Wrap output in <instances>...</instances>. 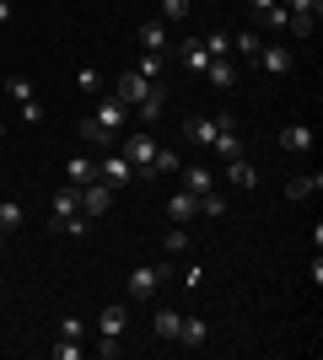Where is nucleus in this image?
I'll return each mask as SVG.
<instances>
[{"mask_svg": "<svg viewBox=\"0 0 323 360\" xmlns=\"http://www.w3.org/2000/svg\"><path fill=\"white\" fill-rule=\"evenodd\" d=\"M178 167H184V156H178V150L156 146V156H151V178H162V172H178Z\"/></svg>", "mask_w": 323, "mask_h": 360, "instance_id": "nucleus-26", "label": "nucleus"}, {"mask_svg": "<svg viewBox=\"0 0 323 360\" xmlns=\"http://www.w3.org/2000/svg\"><path fill=\"white\" fill-rule=\"evenodd\" d=\"M162 253H189V231L184 226H172L167 237H162Z\"/></svg>", "mask_w": 323, "mask_h": 360, "instance_id": "nucleus-33", "label": "nucleus"}, {"mask_svg": "<svg viewBox=\"0 0 323 360\" xmlns=\"http://www.w3.org/2000/svg\"><path fill=\"white\" fill-rule=\"evenodd\" d=\"M124 323H129V307H119V301H108L103 312H97V328H103L108 339H119V333H124Z\"/></svg>", "mask_w": 323, "mask_h": 360, "instance_id": "nucleus-15", "label": "nucleus"}, {"mask_svg": "<svg viewBox=\"0 0 323 360\" xmlns=\"http://www.w3.org/2000/svg\"><path fill=\"white\" fill-rule=\"evenodd\" d=\"M6 91H11V103H16V108L32 103V81H27V75H11V81H6Z\"/></svg>", "mask_w": 323, "mask_h": 360, "instance_id": "nucleus-32", "label": "nucleus"}, {"mask_svg": "<svg viewBox=\"0 0 323 360\" xmlns=\"http://www.w3.org/2000/svg\"><path fill=\"white\" fill-rule=\"evenodd\" d=\"M97 178H103V183H108V188H113V194H119V188H124V183H129V178H135V167H129V162H124V156H119V150H103V162H97Z\"/></svg>", "mask_w": 323, "mask_h": 360, "instance_id": "nucleus-5", "label": "nucleus"}, {"mask_svg": "<svg viewBox=\"0 0 323 360\" xmlns=\"http://www.w3.org/2000/svg\"><path fill=\"white\" fill-rule=\"evenodd\" d=\"M6 22H11V0H0V27H6Z\"/></svg>", "mask_w": 323, "mask_h": 360, "instance_id": "nucleus-45", "label": "nucleus"}, {"mask_svg": "<svg viewBox=\"0 0 323 360\" xmlns=\"http://www.w3.org/2000/svg\"><path fill=\"white\" fill-rule=\"evenodd\" d=\"M312 27H318V16H296V11H291V27H286V38H296V44H302V38H312Z\"/></svg>", "mask_w": 323, "mask_h": 360, "instance_id": "nucleus-31", "label": "nucleus"}, {"mask_svg": "<svg viewBox=\"0 0 323 360\" xmlns=\"http://www.w3.org/2000/svg\"><path fill=\"white\" fill-rule=\"evenodd\" d=\"M60 339H87V323H81V317H65V323H60Z\"/></svg>", "mask_w": 323, "mask_h": 360, "instance_id": "nucleus-37", "label": "nucleus"}, {"mask_svg": "<svg viewBox=\"0 0 323 360\" xmlns=\"http://www.w3.org/2000/svg\"><path fill=\"white\" fill-rule=\"evenodd\" d=\"M167 280H178V264H172V258H162V264H140V269L129 274V296H135V301H151Z\"/></svg>", "mask_w": 323, "mask_h": 360, "instance_id": "nucleus-2", "label": "nucleus"}, {"mask_svg": "<svg viewBox=\"0 0 323 360\" xmlns=\"http://www.w3.org/2000/svg\"><path fill=\"white\" fill-rule=\"evenodd\" d=\"M76 86H81V91H103V81H97V70H81Z\"/></svg>", "mask_w": 323, "mask_h": 360, "instance_id": "nucleus-42", "label": "nucleus"}, {"mask_svg": "<svg viewBox=\"0 0 323 360\" xmlns=\"http://www.w3.org/2000/svg\"><path fill=\"white\" fill-rule=\"evenodd\" d=\"M76 135H81V146H87V150H113V140H119V135H108L97 119H81Z\"/></svg>", "mask_w": 323, "mask_h": 360, "instance_id": "nucleus-11", "label": "nucleus"}, {"mask_svg": "<svg viewBox=\"0 0 323 360\" xmlns=\"http://www.w3.org/2000/svg\"><path fill=\"white\" fill-rule=\"evenodd\" d=\"M0 248H6V231H0Z\"/></svg>", "mask_w": 323, "mask_h": 360, "instance_id": "nucleus-48", "label": "nucleus"}, {"mask_svg": "<svg viewBox=\"0 0 323 360\" xmlns=\"http://www.w3.org/2000/svg\"><path fill=\"white\" fill-rule=\"evenodd\" d=\"M92 119L103 124L108 135H119V129H124V119H129V108H124V103H113V97H103V103H97V113H92Z\"/></svg>", "mask_w": 323, "mask_h": 360, "instance_id": "nucleus-13", "label": "nucleus"}, {"mask_svg": "<svg viewBox=\"0 0 323 360\" xmlns=\"http://www.w3.org/2000/svg\"><path fill=\"white\" fill-rule=\"evenodd\" d=\"M232 49H237V54H243V60H259V49H264V32H259V27H248V32H237V38H232Z\"/></svg>", "mask_w": 323, "mask_h": 360, "instance_id": "nucleus-23", "label": "nucleus"}, {"mask_svg": "<svg viewBox=\"0 0 323 360\" xmlns=\"http://www.w3.org/2000/svg\"><path fill=\"white\" fill-rule=\"evenodd\" d=\"M113 150H119L124 162L135 167L140 178H151V156H156V135H151V129H146V124H140V129H129V135H124V140H119V146H113Z\"/></svg>", "mask_w": 323, "mask_h": 360, "instance_id": "nucleus-1", "label": "nucleus"}, {"mask_svg": "<svg viewBox=\"0 0 323 360\" xmlns=\"http://www.w3.org/2000/svg\"><path fill=\"white\" fill-rule=\"evenodd\" d=\"M76 210H81V188H70V183H65V188H54V215H49V226L60 231Z\"/></svg>", "mask_w": 323, "mask_h": 360, "instance_id": "nucleus-8", "label": "nucleus"}, {"mask_svg": "<svg viewBox=\"0 0 323 360\" xmlns=\"http://www.w3.org/2000/svg\"><path fill=\"white\" fill-rule=\"evenodd\" d=\"M184 285H189V290L205 285V264H189V269H184Z\"/></svg>", "mask_w": 323, "mask_h": 360, "instance_id": "nucleus-38", "label": "nucleus"}, {"mask_svg": "<svg viewBox=\"0 0 323 360\" xmlns=\"http://www.w3.org/2000/svg\"><path fill=\"white\" fill-rule=\"evenodd\" d=\"M167 215H172L178 226H184L189 215H200V194H189V188H178V194L167 199Z\"/></svg>", "mask_w": 323, "mask_h": 360, "instance_id": "nucleus-18", "label": "nucleus"}, {"mask_svg": "<svg viewBox=\"0 0 323 360\" xmlns=\"http://www.w3.org/2000/svg\"><path fill=\"white\" fill-rule=\"evenodd\" d=\"M253 65H259L264 75H291L296 54H291V44H264V49H259V60H253Z\"/></svg>", "mask_w": 323, "mask_h": 360, "instance_id": "nucleus-4", "label": "nucleus"}, {"mask_svg": "<svg viewBox=\"0 0 323 360\" xmlns=\"http://www.w3.org/2000/svg\"><path fill=\"white\" fill-rule=\"evenodd\" d=\"M0 140H6V119H0Z\"/></svg>", "mask_w": 323, "mask_h": 360, "instance_id": "nucleus-47", "label": "nucleus"}, {"mask_svg": "<svg viewBox=\"0 0 323 360\" xmlns=\"http://www.w3.org/2000/svg\"><path fill=\"white\" fill-rule=\"evenodd\" d=\"M22 119L38 124V119H44V103H38V97H32V103H22Z\"/></svg>", "mask_w": 323, "mask_h": 360, "instance_id": "nucleus-43", "label": "nucleus"}, {"mask_svg": "<svg viewBox=\"0 0 323 360\" xmlns=\"http://www.w3.org/2000/svg\"><path fill=\"white\" fill-rule=\"evenodd\" d=\"M280 150L308 156V150H312V129H308V124H286V129H280Z\"/></svg>", "mask_w": 323, "mask_h": 360, "instance_id": "nucleus-14", "label": "nucleus"}, {"mask_svg": "<svg viewBox=\"0 0 323 360\" xmlns=\"http://www.w3.org/2000/svg\"><path fill=\"white\" fill-rule=\"evenodd\" d=\"M178 307H156V317H151V333L156 339H162V345H172V339H178Z\"/></svg>", "mask_w": 323, "mask_h": 360, "instance_id": "nucleus-16", "label": "nucleus"}, {"mask_svg": "<svg viewBox=\"0 0 323 360\" xmlns=\"http://www.w3.org/2000/svg\"><path fill=\"white\" fill-rule=\"evenodd\" d=\"M119 349H124V345H119V339H108V333H103V339H97V355H103V360H113V355H119Z\"/></svg>", "mask_w": 323, "mask_h": 360, "instance_id": "nucleus-41", "label": "nucleus"}, {"mask_svg": "<svg viewBox=\"0 0 323 360\" xmlns=\"http://www.w3.org/2000/svg\"><path fill=\"white\" fill-rule=\"evenodd\" d=\"M16 226H22V205L6 199V205H0V231H16Z\"/></svg>", "mask_w": 323, "mask_h": 360, "instance_id": "nucleus-34", "label": "nucleus"}, {"mask_svg": "<svg viewBox=\"0 0 323 360\" xmlns=\"http://www.w3.org/2000/svg\"><path fill=\"white\" fill-rule=\"evenodd\" d=\"M200 215H227V199L215 194V188H205L200 194Z\"/></svg>", "mask_w": 323, "mask_h": 360, "instance_id": "nucleus-35", "label": "nucleus"}, {"mask_svg": "<svg viewBox=\"0 0 323 360\" xmlns=\"http://www.w3.org/2000/svg\"><path fill=\"white\" fill-rule=\"evenodd\" d=\"M227 183H232V188H253V183H259L253 162H248V156H232V162H227Z\"/></svg>", "mask_w": 323, "mask_h": 360, "instance_id": "nucleus-17", "label": "nucleus"}, {"mask_svg": "<svg viewBox=\"0 0 323 360\" xmlns=\"http://www.w3.org/2000/svg\"><path fill=\"white\" fill-rule=\"evenodd\" d=\"M156 22H167V27H184V22H189V0H162Z\"/></svg>", "mask_w": 323, "mask_h": 360, "instance_id": "nucleus-25", "label": "nucleus"}, {"mask_svg": "<svg viewBox=\"0 0 323 360\" xmlns=\"http://www.w3.org/2000/svg\"><path fill=\"white\" fill-rule=\"evenodd\" d=\"M184 188H189V194H205V188H215V172H210L205 162L184 167Z\"/></svg>", "mask_w": 323, "mask_h": 360, "instance_id": "nucleus-20", "label": "nucleus"}, {"mask_svg": "<svg viewBox=\"0 0 323 360\" xmlns=\"http://www.w3.org/2000/svg\"><path fill=\"white\" fill-rule=\"evenodd\" d=\"M323 188V172H296L291 183H286V199H312Z\"/></svg>", "mask_w": 323, "mask_h": 360, "instance_id": "nucleus-19", "label": "nucleus"}, {"mask_svg": "<svg viewBox=\"0 0 323 360\" xmlns=\"http://www.w3.org/2000/svg\"><path fill=\"white\" fill-rule=\"evenodd\" d=\"M215 135H221V124H215V119H189L184 124V140H194V146H210Z\"/></svg>", "mask_w": 323, "mask_h": 360, "instance_id": "nucleus-21", "label": "nucleus"}, {"mask_svg": "<svg viewBox=\"0 0 323 360\" xmlns=\"http://www.w3.org/2000/svg\"><path fill=\"white\" fill-rule=\"evenodd\" d=\"M108 210H113V188L103 178H92L81 188V215H108Z\"/></svg>", "mask_w": 323, "mask_h": 360, "instance_id": "nucleus-6", "label": "nucleus"}, {"mask_svg": "<svg viewBox=\"0 0 323 360\" xmlns=\"http://www.w3.org/2000/svg\"><path fill=\"white\" fill-rule=\"evenodd\" d=\"M54 355H60V360H81V339H65V345H54Z\"/></svg>", "mask_w": 323, "mask_h": 360, "instance_id": "nucleus-39", "label": "nucleus"}, {"mask_svg": "<svg viewBox=\"0 0 323 360\" xmlns=\"http://www.w3.org/2000/svg\"><path fill=\"white\" fill-rule=\"evenodd\" d=\"M92 178H97V162H92V156H87V150L65 162V183H70V188H87V183H92Z\"/></svg>", "mask_w": 323, "mask_h": 360, "instance_id": "nucleus-12", "label": "nucleus"}, {"mask_svg": "<svg viewBox=\"0 0 323 360\" xmlns=\"http://www.w3.org/2000/svg\"><path fill=\"white\" fill-rule=\"evenodd\" d=\"M162 70H167V54H146V49H140L135 75H146V81H162Z\"/></svg>", "mask_w": 323, "mask_h": 360, "instance_id": "nucleus-27", "label": "nucleus"}, {"mask_svg": "<svg viewBox=\"0 0 323 360\" xmlns=\"http://www.w3.org/2000/svg\"><path fill=\"white\" fill-rule=\"evenodd\" d=\"M210 150L221 156V162H232V156H243V135H237V129H221V135L210 140Z\"/></svg>", "mask_w": 323, "mask_h": 360, "instance_id": "nucleus-22", "label": "nucleus"}, {"mask_svg": "<svg viewBox=\"0 0 323 360\" xmlns=\"http://www.w3.org/2000/svg\"><path fill=\"white\" fill-rule=\"evenodd\" d=\"M200 44H205L210 60H227V54H232V38H227V32H210V38H200Z\"/></svg>", "mask_w": 323, "mask_h": 360, "instance_id": "nucleus-30", "label": "nucleus"}, {"mask_svg": "<svg viewBox=\"0 0 323 360\" xmlns=\"http://www.w3.org/2000/svg\"><path fill=\"white\" fill-rule=\"evenodd\" d=\"M253 22H259V27H275V32H286V27H291V11H286V6L275 0V6H270L264 16H253Z\"/></svg>", "mask_w": 323, "mask_h": 360, "instance_id": "nucleus-28", "label": "nucleus"}, {"mask_svg": "<svg viewBox=\"0 0 323 360\" xmlns=\"http://www.w3.org/2000/svg\"><path fill=\"white\" fill-rule=\"evenodd\" d=\"M205 75H210V86H237V65H232V60H210Z\"/></svg>", "mask_w": 323, "mask_h": 360, "instance_id": "nucleus-24", "label": "nucleus"}, {"mask_svg": "<svg viewBox=\"0 0 323 360\" xmlns=\"http://www.w3.org/2000/svg\"><path fill=\"white\" fill-rule=\"evenodd\" d=\"M205 339H210V323H205V317H178V339H172V345L205 349Z\"/></svg>", "mask_w": 323, "mask_h": 360, "instance_id": "nucleus-10", "label": "nucleus"}, {"mask_svg": "<svg viewBox=\"0 0 323 360\" xmlns=\"http://www.w3.org/2000/svg\"><path fill=\"white\" fill-rule=\"evenodd\" d=\"M270 6H275V0H248V11H253V16H264Z\"/></svg>", "mask_w": 323, "mask_h": 360, "instance_id": "nucleus-44", "label": "nucleus"}, {"mask_svg": "<svg viewBox=\"0 0 323 360\" xmlns=\"http://www.w3.org/2000/svg\"><path fill=\"white\" fill-rule=\"evenodd\" d=\"M184 65L194 75H205V65H210V54H205V44H184Z\"/></svg>", "mask_w": 323, "mask_h": 360, "instance_id": "nucleus-29", "label": "nucleus"}, {"mask_svg": "<svg viewBox=\"0 0 323 360\" xmlns=\"http://www.w3.org/2000/svg\"><path fill=\"white\" fill-rule=\"evenodd\" d=\"M151 86H156V81H146V75H135V70H124L119 81H113V91H108V97H113V103H124L129 113H135V103H140Z\"/></svg>", "mask_w": 323, "mask_h": 360, "instance_id": "nucleus-3", "label": "nucleus"}, {"mask_svg": "<svg viewBox=\"0 0 323 360\" xmlns=\"http://www.w3.org/2000/svg\"><path fill=\"white\" fill-rule=\"evenodd\" d=\"M87 226H92V221H87V215H70V221H65L60 231H65V237H81V231H87Z\"/></svg>", "mask_w": 323, "mask_h": 360, "instance_id": "nucleus-40", "label": "nucleus"}, {"mask_svg": "<svg viewBox=\"0 0 323 360\" xmlns=\"http://www.w3.org/2000/svg\"><path fill=\"white\" fill-rule=\"evenodd\" d=\"M140 49L146 54H172V44H167V22H140Z\"/></svg>", "mask_w": 323, "mask_h": 360, "instance_id": "nucleus-9", "label": "nucleus"}, {"mask_svg": "<svg viewBox=\"0 0 323 360\" xmlns=\"http://www.w3.org/2000/svg\"><path fill=\"white\" fill-rule=\"evenodd\" d=\"M135 113H140V124H146V129H151V124H162V113H167V86H151V91L135 103Z\"/></svg>", "mask_w": 323, "mask_h": 360, "instance_id": "nucleus-7", "label": "nucleus"}, {"mask_svg": "<svg viewBox=\"0 0 323 360\" xmlns=\"http://www.w3.org/2000/svg\"><path fill=\"white\" fill-rule=\"evenodd\" d=\"M0 290H6V269H0Z\"/></svg>", "mask_w": 323, "mask_h": 360, "instance_id": "nucleus-46", "label": "nucleus"}, {"mask_svg": "<svg viewBox=\"0 0 323 360\" xmlns=\"http://www.w3.org/2000/svg\"><path fill=\"white\" fill-rule=\"evenodd\" d=\"M286 11H296V16H318L323 11V0H280Z\"/></svg>", "mask_w": 323, "mask_h": 360, "instance_id": "nucleus-36", "label": "nucleus"}]
</instances>
